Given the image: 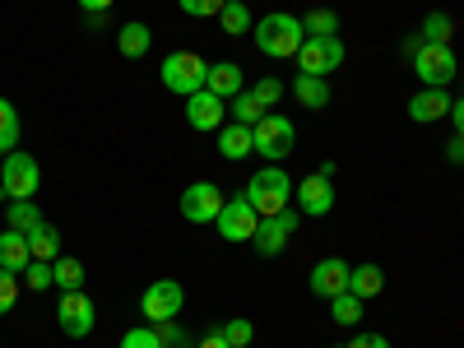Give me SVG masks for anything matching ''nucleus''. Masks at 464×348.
<instances>
[{
  "instance_id": "1",
  "label": "nucleus",
  "mask_w": 464,
  "mask_h": 348,
  "mask_svg": "<svg viewBox=\"0 0 464 348\" xmlns=\"http://www.w3.org/2000/svg\"><path fill=\"white\" fill-rule=\"evenodd\" d=\"M293 190H297V181H293L279 163H265V168H260V172L246 181L242 196L251 200V209H256L260 218H275V214H284V209H288Z\"/></svg>"
},
{
  "instance_id": "2",
  "label": "nucleus",
  "mask_w": 464,
  "mask_h": 348,
  "mask_svg": "<svg viewBox=\"0 0 464 348\" xmlns=\"http://www.w3.org/2000/svg\"><path fill=\"white\" fill-rule=\"evenodd\" d=\"M251 33H256V47H260L265 56H275V61L297 56V52H302V43H306L302 19H297V14H284V10L265 14L260 24H251Z\"/></svg>"
},
{
  "instance_id": "3",
  "label": "nucleus",
  "mask_w": 464,
  "mask_h": 348,
  "mask_svg": "<svg viewBox=\"0 0 464 348\" xmlns=\"http://www.w3.org/2000/svg\"><path fill=\"white\" fill-rule=\"evenodd\" d=\"M159 70H163V89L181 93V98H196L205 89V80H209V61L196 56V52H172Z\"/></svg>"
},
{
  "instance_id": "4",
  "label": "nucleus",
  "mask_w": 464,
  "mask_h": 348,
  "mask_svg": "<svg viewBox=\"0 0 464 348\" xmlns=\"http://www.w3.org/2000/svg\"><path fill=\"white\" fill-rule=\"evenodd\" d=\"M251 130H256V153L265 163H284L288 153L297 149V126L288 121V116H279V111H265Z\"/></svg>"
},
{
  "instance_id": "5",
  "label": "nucleus",
  "mask_w": 464,
  "mask_h": 348,
  "mask_svg": "<svg viewBox=\"0 0 464 348\" xmlns=\"http://www.w3.org/2000/svg\"><path fill=\"white\" fill-rule=\"evenodd\" d=\"M37 186H43V168H37L33 153H5V168H0V196L5 200H33Z\"/></svg>"
},
{
  "instance_id": "6",
  "label": "nucleus",
  "mask_w": 464,
  "mask_h": 348,
  "mask_svg": "<svg viewBox=\"0 0 464 348\" xmlns=\"http://www.w3.org/2000/svg\"><path fill=\"white\" fill-rule=\"evenodd\" d=\"M56 325H61V334H65V339H89V334H93L98 312H93V302H89V293H84V288L61 293V302H56Z\"/></svg>"
},
{
  "instance_id": "7",
  "label": "nucleus",
  "mask_w": 464,
  "mask_h": 348,
  "mask_svg": "<svg viewBox=\"0 0 464 348\" xmlns=\"http://www.w3.org/2000/svg\"><path fill=\"white\" fill-rule=\"evenodd\" d=\"M181 306H186V288H181L177 279H159V284H149V288H144V297H140V312H144V321H153V325L177 321V316H181Z\"/></svg>"
},
{
  "instance_id": "8",
  "label": "nucleus",
  "mask_w": 464,
  "mask_h": 348,
  "mask_svg": "<svg viewBox=\"0 0 464 348\" xmlns=\"http://www.w3.org/2000/svg\"><path fill=\"white\" fill-rule=\"evenodd\" d=\"M214 227H218V237H223V242H251V237H256V227H260V214L251 209L246 196H232V200H223Z\"/></svg>"
},
{
  "instance_id": "9",
  "label": "nucleus",
  "mask_w": 464,
  "mask_h": 348,
  "mask_svg": "<svg viewBox=\"0 0 464 348\" xmlns=\"http://www.w3.org/2000/svg\"><path fill=\"white\" fill-rule=\"evenodd\" d=\"M409 56H413L418 80L428 84V89H446L455 80V47H428V43H418Z\"/></svg>"
},
{
  "instance_id": "10",
  "label": "nucleus",
  "mask_w": 464,
  "mask_h": 348,
  "mask_svg": "<svg viewBox=\"0 0 464 348\" xmlns=\"http://www.w3.org/2000/svg\"><path fill=\"white\" fill-rule=\"evenodd\" d=\"M297 65H302V74L325 80V74H334L343 65V43L339 37H306L302 52H297Z\"/></svg>"
},
{
  "instance_id": "11",
  "label": "nucleus",
  "mask_w": 464,
  "mask_h": 348,
  "mask_svg": "<svg viewBox=\"0 0 464 348\" xmlns=\"http://www.w3.org/2000/svg\"><path fill=\"white\" fill-rule=\"evenodd\" d=\"M330 163L316 172V177H302L297 181V190H293V200H297V209L306 214V218H321V214H330L334 209V186H330Z\"/></svg>"
},
{
  "instance_id": "12",
  "label": "nucleus",
  "mask_w": 464,
  "mask_h": 348,
  "mask_svg": "<svg viewBox=\"0 0 464 348\" xmlns=\"http://www.w3.org/2000/svg\"><path fill=\"white\" fill-rule=\"evenodd\" d=\"M223 209V190L214 181H196L181 190V218L186 223H214Z\"/></svg>"
},
{
  "instance_id": "13",
  "label": "nucleus",
  "mask_w": 464,
  "mask_h": 348,
  "mask_svg": "<svg viewBox=\"0 0 464 348\" xmlns=\"http://www.w3.org/2000/svg\"><path fill=\"white\" fill-rule=\"evenodd\" d=\"M297 223H302V214H275V218H260V227H256V251L265 256V260H275V256H284V246H288V237L297 232Z\"/></svg>"
},
{
  "instance_id": "14",
  "label": "nucleus",
  "mask_w": 464,
  "mask_h": 348,
  "mask_svg": "<svg viewBox=\"0 0 464 348\" xmlns=\"http://www.w3.org/2000/svg\"><path fill=\"white\" fill-rule=\"evenodd\" d=\"M348 275H353V265H343L339 256H325V260H316V269H312V293L330 302V297L348 293Z\"/></svg>"
},
{
  "instance_id": "15",
  "label": "nucleus",
  "mask_w": 464,
  "mask_h": 348,
  "mask_svg": "<svg viewBox=\"0 0 464 348\" xmlns=\"http://www.w3.org/2000/svg\"><path fill=\"white\" fill-rule=\"evenodd\" d=\"M450 107H455V98L446 89H418L409 98V121L432 126V121H441V116H450Z\"/></svg>"
},
{
  "instance_id": "16",
  "label": "nucleus",
  "mask_w": 464,
  "mask_h": 348,
  "mask_svg": "<svg viewBox=\"0 0 464 348\" xmlns=\"http://www.w3.org/2000/svg\"><path fill=\"white\" fill-rule=\"evenodd\" d=\"M223 116H227V102L214 98L209 89H200L196 98H186V121L196 130H223Z\"/></svg>"
},
{
  "instance_id": "17",
  "label": "nucleus",
  "mask_w": 464,
  "mask_h": 348,
  "mask_svg": "<svg viewBox=\"0 0 464 348\" xmlns=\"http://www.w3.org/2000/svg\"><path fill=\"white\" fill-rule=\"evenodd\" d=\"M205 89H209L214 98L232 102V98L246 89V74H242L237 61H209V80H205Z\"/></svg>"
},
{
  "instance_id": "18",
  "label": "nucleus",
  "mask_w": 464,
  "mask_h": 348,
  "mask_svg": "<svg viewBox=\"0 0 464 348\" xmlns=\"http://www.w3.org/2000/svg\"><path fill=\"white\" fill-rule=\"evenodd\" d=\"M28 265H33L28 232H14V227H5V232H0V269H10V275H24Z\"/></svg>"
},
{
  "instance_id": "19",
  "label": "nucleus",
  "mask_w": 464,
  "mask_h": 348,
  "mask_svg": "<svg viewBox=\"0 0 464 348\" xmlns=\"http://www.w3.org/2000/svg\"><path fill=\"white\" fill-rule=\"evenodd\" d=\"M218 153H223L227 163H242L246 153H256V130H251V126H242V121L223 126V130H218Z\"/></svg>"
},
{
  "instance_id": "20",
  "label": "nucleus",
  "mask_w": 464,
  "mask_h": 348,
  "mask_svg": "<svg viewBox=\"0 0 464 348\" xmlns=\"http://www.w3.org/2000/svg\"><path fill=\"white\" fill-rule=\"evenodd\" d=\"M116 47H121V56H130V61L149 56V47H153V33H149V24H140V19L121 24V28H116Z\"/></svg>"
},
{
  "instance_id": "21",
  "label": "nucleus",
  "mask_w": 464,
  "mask_h": 348,
  "mask_svg": "<svg viewBox=\"0 0 464 348\" xmlns=\"http://www.w3.org/2000/svg\"><path fill=\"white\" fill-rule=\"evenodd\" d=\"M348 293L362 297V302L381 297L385 293V269L381 265H353V275H348Z\"/></svg>"
},
{
  "instance_id": "22",
  "label": "nucleus",
  "mask_w": 464,
  "mask_h": 348,
  "mask_svg": "<svg viewBox=\"0 0 464 348\" xmlns=\"http://www.w3.org/2000/svg\"><path fill=\"white\" fill-rule=\"evenodd\" d=\"M293 98H297L306 111H321V107H330V84H325V80H316V74H302V70H297V80H293Z\"/></svg>"
},
{
  "instance_id": "23",
  "label": "nucleus",
  "mask_w": 464,
  "mask_h": 348,
  "mask_svg": "<svg viewBox=\"0 0 464 348\" xmlns=\"http://www.w3.org/2000/svg\"><path fill=\"white\" fill-rule=\"evenodd\" d=\"M418 43H428V47H450L455 43V19L450 14H428L422 19V28H418Z\"/></svg>"
},
{
  "instance_id": "24",
  "label": "nucleus",
  "mask_w": 464,
  "mask_h": 348,
  "mask_svg": "<svg viewBox=\"0 0 464 348\" xmlns=\"http://www.w3.org/2000/svg\"><path fill=\"white\" fill-rule=\"evenodd\" d=\"M28 246H33V260H56L61 256V232L52 227V223H37L33 232H28Z\"/></svg>"
},
{
  "instance_id": "25",
  "label": "nucleus",
  "mask_w": 464,
  "mask_h": 348,
  "mask_svg": "<svg viewBox=\"0 0 464 348\" xmlns=\"http://www.w3.org/2000/svg\"><path fill=\"white\" fill-rule=\"evenodd\" d=\"M52 275H56V288L70 293V288H84V265L74 256H56L52 260Z\"/></svg>"
},
{
  "instance_id": "26",
  "label": "nucleus",
  "mask_w": 464,
  "mask_h": 348,
  "mask_svg": "<svg viewBox=\"0 0 464 348\" xmlns=\"http://www.w3.org/2000/svg\"><path fill=\"white\" fill-rule=\"evenodd\" d=\"M218 28H223L227 37H242V33H251V10L242 5V0H227L223 14H218Z\"/></svg>"
},
{
  "instance_id": "27",
  "label": "nucleus",
  "mask_w": 464,
  "mask_h": 348,
  "mask_svg": "<svg viewBox=\"0 0 464 348\" xmlns=\"http://www.w3.org/2000/svg\"><path fill=\"white\" fill-rule=\"evenodd\" d=\"M19 149V111L10 98H0V153H14Z\"/></svg>"
},
{
  "instance_id": "28",
  "label": "nucleus",
  "mask_w": 464,
  "mask_h": 348,
  "mask_svg": "<svg viewBox=\"0 0 464 348\" xmlns=\"http://www.w3.org/2000/svg\"><path fill=\"white\" fill-rule=\"evenodd\" d=\"M227 107H232V121H242V126H256L260 116H265V102H260V98H256L251 89H242V93L232 98Z\"/></svg>"
},
{
  "instance_id": "29",
  "label": "nucleus",
  "mask_w": 464,
  "mask_h": 348,
  "mask_svg": "<svg viewBox=\"0 0 464 348\" xmlns=\"http://www.w3.org/2000/svg\"><path fill=\"white\" fill-rule=\"evenodd\" d=\"M330 316H334L339 325H358V321H362V297H353V293L330 297Z\"/></svg>"
},
{
  "instance_id": "30",
  "label": "nucleus",
  "mask_w": 464,
  "mask_h": 348,
  "mask_svg": "<svg viewBox=\"0 0 464 348\" xmlns=\"http://www.w3.org/2000/svg\"><path fill=\"white\" fill-rule=\"evenodd\" d=\"M37 223H47V218H43V209H37L33 200H10V227L14 232H33Z\"/></svg>"
},
{
  "instance_id": "31",
  "label": "nucleus",
  "mask_w": 464,
  "mask_h": 348,
  "mask_svg": "<svg viewBox=\"0 0 464 348\" xmlns=\"http://www.w3.org/2000/svg\"><path fill=\"white\" fill-rule=\"evenodd\" d=\"M302 28H306V37H339L334 28H339V14L334 10H312L302 19Z\"/></svg>"
},
{
  "instance_id": "32",
  "label": "nucleus",
  "mask_w": 464,
  "mask_h": 348,
  "mask_svg": "<svg viewBox=\"0 0 464 348\" xmlns=\"http://www.w3.org/2000/svg\"><path fill=\"white\" fill-rule=\"evenodd\" d=\"M19 279H24V288H33V293H47V288H56V275H52V265H47V260H33Z\"/></svg>"
},
{
  "instance_id": "33",
  "label": "nucleus",
  "mask_w": 464,
  "mask_h": 348,
  "mask_svg": "<svg viewBox=\"0 0 464 348\" xmlns=\"http://www.w3.org/2000/svg\"><path fill=\"white\" fill-rule=\"evenodd\" d=\"M218 334H223L232 348H246V343L256 339V325H251L246 316H232V321H223V325H218Z\"/></svg>"
},
{
  "instance_id": "34",
  "label": "nucleus",
  "mask_w": 464,
  "mask_h": 348,
  "mask_svg": "<svg viewBox=\"0 0 464 348\" xmlns=\"http://www.w3.org/2000/svg\"><path fill=\"white\" fill-rule=\"evenodd\" d=\"M19 293H24L19 275H10V269H0V316H10V312H14Z\"/></svg>"
},
{
  "instance_id": "35",
  "label": "nucleus",
  "mask_w": 464,
  "mask_h": 348,
  "mask_svg": "<svg viewBox=\"0 0 464 348\" xmlns=\"http://www.w3.org/2000/svg\"><path fill=\"white\" fill-rule=\"evenodd\" d=\"M177 5H181V14H190V19H218L227 0H177Z\"/></svg>"
},
{
  "instance_id": "36",
  "label": "nucleus",
  "mask_w": 464,
  "mask_h": 348,
  "mask_svg": "<svg viewBox=\"0 0 464 348\" xmlns=\"http://www.w3.org/2000/svg\"><path fill=\"white\" fill-rule=\"evenodd\" d=\"M121 348H163V339L153 334L149 325H135V330H126V339H121Z\"/></svg>"
},
{
  "instance_id": "37",
  "label": "nucleus",
  "mask_w": 464,
  "mask_h": 348,
  "mask_svg": "<svg viewBox=\"0 0 464 348\" xmlns=\"http://www.w3.org/2000/svg\"><path fill=\"white\" fill-rule=\"evenodd\" d=\"M251 93H256V98L265 102V111H269V107H275V102H279V93H284V84H279V80H269V74H265V80H260V84H251Z\"/></svg>"
},
{
  "instance_id": "38",
  "label": "nucleus",
  "mask_w": 464,
  "mask_h": 348,
  "mask_svg": "<svg viewBox=\"0 0 464 348\" xmlns=\"http://www.w3.org/2000/svg\"><path fill=\"white\" fill-rule=\"evenodd\" d=\"M343 348H391V339L385 334H372V330H362V334H353Z\"/></svg>"
},
{
  "instance_id": "39",
  "label": "nucleus",
  "mask_w": 464,
  "mask_h": 348,
  "mask_svg": "<svg viewBox=\"0 0 464 348\" xmlns=\"http://www.w3.org/2000/svg\"><path fill=\"white\" fill-rule=\"evenodd\" d=\"M74 5H80L84 14H107V10H111V0H74Z\"/></svg>"
},
{
  "instance_id": "40",
  "label": "nucleus",
  "mask_w": 464,
  "mask_h": 348,
  "mask_svg": "<svg viewBox=\"0 0 464 348\" xmlns=\"http://www.w3.org/2000/svg\"><path fill=\"white\" fill-rule=\"evenodd\" d=\"M196 348H232V343H227L218 330H209V334H200V343H196Z\"/></svg>"
},
{
  "instance_id": "41",
  "label": "nucleus",
  "mask_w": 464,
  "mask_h": 348,
  "mask_svg": "<svg viewBox=\"0 0 464 348\" xmlns=\"http://www.w3.org/2000/svg\"><path fill=\"white\" fill-rule=\"evenodd\" d=\"M446 159H450V163H464V135H455V140L446 144Z\"/></svg>"
},
{
  "instance_id": "42",
  "label": "nucleus",
  "mask_w": 464,
  "mask_h": 348,
  "mask_svg": "<svg viewBox=\"0 0 464 348\" xmlns=\"http://www.w3.org/2000/svg\"><path fill=\"white\" fill-rule=\"evenodd\" d=\"M450 116H455V130L464 135V98H455V107H450Z\"/></svg>"
}]
</instances>
